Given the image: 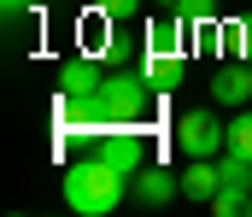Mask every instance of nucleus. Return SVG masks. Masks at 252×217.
<instances>
[{
  "mask_svg": "<svg viewBox=\"0 0 252 217\" xmlns=\"http://www.w3.org/2000/svg\"><path fill=\"white\" fill-rule=\"evenodd\" d=\"M124 170L118 164H106L100 153H88V158H76V164H64V206L76 217H112L118 212V200H124Z\"/></svg>",
  "mask_w": 252,
  "mask_h": 217,
  "instance_id": "f257e3e1",
  "label": "nucleus"
},
{
  "mask_svg": "<svg viewBox=\"0 0 252 217\" xmlns=\"http://www.w3.org/2000/svg\"><path fill=\"white\" fill-rule=\"evenodd\" d=\"M153 100H158V88L147 82L141 65H129V71H112L100 82V112H106V129H141L147 124V112H153Z\"/></svg>",
  "mask_w": 252,
  "mask_h": 217,
  "instance_id": "f03ea898",
  "label": "nucleus"
},
{
  "mask_svg": "<svg viewBox=\"0 0 252 217\" xmlns=\"http://www.w3.org/2000/svg\"><path fill=\"white\" fill-rule=\"evenodd\" d=\"M176 147H182V158H217L223 147H229V124L217 118V112H182L176 118Z\"/></svg>",
  "mask_w": 252,
  "mask_h": 217,
  "instance_id": "7ed1b4c3",
  "label": "nucleus"
},
{
  "mask_svg": "<svg viewBox=\"0 0 252 217\" xmlns=\"http://www.w3.org/2000/svg\"><path fill=\"white\" fill-rule=\"evenodd\" d=\"M176 194H182V170H170V164H153V158L135 170V200H141V206H170Z\"/></svg>",
  "mask_w": 252,
  "mask_h": 217,
  "instance_id": "20e7f679",
  "label": "nucleus"
},
{
  "mask_svg": "<svg viewBox=\"0 0 252 217\" xmlns=\"http://www.w3.org/2000/svg\"><path fill=\"white\" fill-rule=\"evenodd\" d=\"M100 158H106V164H118L129 182H135V170L147 164V141H141L135 129H106V135H100Z\"/></svg>",
  "mask_w": 252,
  "mask_h": 217,
  "instance_id": "39448f33",
  "label": "nucleus"
},
{
  "mask_svg": "<svg viewBox=\"0 0 252 217\" xmlns=\"http://www.w3.org/2000/svg\"><path fill=\"white\" fill-rule=\"evenodd\" d=\"M53 82H59V94H94V88L106 82V71H100L94 53H70L59 71H53Z\"/></svg>",
  "mask_w": 252,
  "mask_h": 217,
  "instance_id": "423d86ee",
  "label": "nucleus"
},
{
  "mask_svg": "<svg viewBox=\"0 0 252 217\" xmlns=\"http://www.w3.org/2000/svg\"><path fill=\"white\" fill-rule=\"evenodd\" d=\"M205 88H211L217 106H247V100H252V71H247V65H217Z\"/></svg>",
  "mask_w": 252,
  "mask_h": 217,
  "instance_id": "0eeeda50",
  "label": "nucleus"
},
{
  "mask_svg": "<svg viewBox=\"0 0 252 217\" xmlns=\"http://www.w3.org/2000/svg\"><path fill=\"white\" fill-rule=\"evenodd\" d=\"M217 188H223V164L217 158H188L182 164V200H205L211 206Z\"/></svg>",
  "mask_w": 252,
  "mask_h": 217,
  "instance_id": "6e6552de",
  "label": "nucleus"
},
{
  "mask_svg": "<svg viewBox=\"0 0 252 217\" xmlns=\"http://www.w3.org/2000/svg\"><path fill=\"white\" fill-rule=\"evenodd\" d=\"M141 71H147V82L158 88V94H170V88H182V53H158V47H147V59H141Z\"/></svg>",
  "mask_w": 252,
  "mask_h": 217,
  "instance_id": "1a4fd4ad",
  "label": "nucleus"
},
{
  "mask_svg": "<svg viewBox=\"0 0 252 217\" xmlns=\"http://www.w3.org/2000/svg\"><path fill=\"white\" fill-rule=\"evenodd\" d=\"M188 30H193V24L182 18V12H176V6H170V12H164V18H158L153 30H147V47H158V53H182Z\"/></svg>",
  "mask_w": 252,
  "mask_h": 217,
  "instance_id": "9d476101",
  "label": "nucleus"
},
{
  "mask_svg": "<svg viewBox=\"0 0 252 217\" xmlns=\"http://www.w3.org/2000/svg\"><path fill=\"white\" fill-rule=\"evenodd\" d=\"M211 212L217 217H252V188L247 182H223V188L211 194Z\"/></svg>",
  "mask_w": 252,
  "mask_h": 217,
  "instance_id": "9b49d317",
  "label": "nucleus"
},
{
  "mask_svg": "<svg viewBox=\"0 0 252 217\" xmlns=\"http://www.w3.org/2000/svg\"><path fill=\"white\" fill-rule=\"evenodd\" d=\"M229 153L252 158V106H235V118H229Z\"/></svg>",
  "mask_w": 252,
  "mask_h": 217,
  "instance_id": "f8f14e48",
  "label": "nucleus"
},
{
  "mask_svg": "<svg viewBox=\"0 0 252 217\" xmlns=\"http://www.w3.org/2000/svg\"><path fill=\"white\" fill-rule=\"evenodd\" d=\"M176 12L188 18L193 30H217V0H176Z\"/></svg>",
  "mask_w": 252,
  "mask_h": 217,
  "instance_id": "ddd939ff",
  "label": "nucleus"
},
{
  "mask_svg": "<svg viewBox=\"0 0 252 217\" xmlns=\"http://www.w3.org/2000/svg\"><path fill=\"white\" fill-rule=\"evenodd\" d=\"M88 6H94L106 24H129V18L141 12V0H88Z\"/></svg>",
  "mask_w": 252,
  "mask_h": 217,
  "instance_id": "4468645a",
  "label": "nucleus"
},
{
  "mask_svg": "<svg viewBox=\"0 0 252 217\" xmlns=\"http://www.w3.org/2000/svg\"><path fill=\"white\" fill-rule=\"evenodd\" d=\"M241 59H252V12L241 18Z\"/></svg>",
  "mask_w": 252,
  "mask_h": 217,
  "instance_id": "2eb2a0df",
  "label": "nucleus"
},
{
  "mask_svg": "<svg viewBox=\"0 0 252 217\" xmlns=\"http://www.w3.org/2000/svg\"><path fill=\"white\" fill-rule=\"evenodd\" d=\"M30 6H35V0H0V12H6V18H18V12H30Z\"/></svg>",
  "mask_w": 252,
  "mask_h": 217,
  "instance_id": "dca6fc26",
  "label": "nucleus"
},
{
  "mask_svg": "<svg viewBox=\"0 0 252 217\" xmlns=\"http://www.w3.org/2000/svg\"><path fill=\"white\" fill-rule=\"evenodd\" d=\"M158 6H176V0H158Z\"/></svg>",
  "mask_w": 252,
  "mask_h": 217,
  "instance_id": "f3484780",
  "label": "nucleus"
},
{
  "mask_svg": "<svg viewBox=\"0 0 252 217\" xmlns=\"http://www.w3.org/2000/svg\"><path fill=\"white\" fill-rule=\"evenodd\" d=\"M247 188H252V176H247Z\"/></svg>",
  "mask_w": 252,
  "mask_h": 217,
  "instance_id": "a211bd4d",
  "label": "nucleus"
}]
</instances>
